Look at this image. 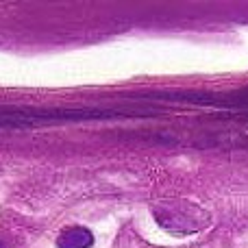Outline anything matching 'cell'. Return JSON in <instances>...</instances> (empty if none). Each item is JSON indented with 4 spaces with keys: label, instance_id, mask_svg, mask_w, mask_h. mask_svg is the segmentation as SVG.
Instances as JSON below:
<instances>
[{
    "label": "cell",
    "instance_id": "2",
    "mask_svg": "<svg viewBox=\"0 0 248 248\" xmlns=\"http://www.w3.org/2000/svg\"><path fill=\"white\" fill-rule=\"evenodd\" d=\"M0 248H2V244H0Z\"/></svg>",
    "mask_w": 248,
    "mask_h": 248
},
{
    "label": "cell",
    "instance_id": "1",
    "mask_svg": "<svg viewBox=\"0 0 248 248\" xmlns=\"http://www.w3.org/2000/svg\"><path fill=\"white\" fill-rule=\"evenodd\" d=\"M92 242H94V235L87 229L72 227L61 233L59 240H57V246L59 248H90Z\"/></svg>",
    "mask_w": 248,
    "mask_h": 248
}]
</instances>
